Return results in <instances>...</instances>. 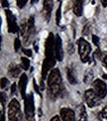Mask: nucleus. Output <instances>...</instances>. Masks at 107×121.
Segmentation results:
<instances>
[{
    "instance_id": "obj_17",
    "label": "nucleus",
    "mask_w": 107,
    "mask_h": 121,
    "mask_svg": "<svg viewBox=\"0 0 107 121\" xmlns=\"http://www.w3.org/2000/svg\"><path fill=\"white\" fill-rule=\"evenodd\" d=\"M95 56L98 58L99 60H101V63L107 69V52H100L99 50H97L95 53Z\"/></svg>"
},
{
    "instance_id": "obj_35",
    "label": "nucleus",
    "mask_w": 107,
    "mask_h": 121,
    "mask_svg": "<svg viewBox=\"0 0 107 121\" xmlns=\"http://www.w3.org/2000/svg\"><path fill=\"white\" fill-rule=\"evenodd\" d=\"M101 3H102V6L103 7H106L107 6V0H100Z\"/></svg>"
},
{
    "instance_id": "obj_11",
    "label": "nucleus",
    "mask_w": 107,
    "mask_h": 121,
    "mask_svg": "<svg viewBox=\"0 0 107 121\" xmlns=\"http://www.w3.org/2000/svg\"><path fill=\"white\" fill-rule=\"evenodd\" d=\"M60 114L63 121H75V113L70 108H62Z\"/></svg>"
},
{
    "instance_id": "obj_6",
    "label": "nucleus",
    "mask_w": 107,
    "mask_h": 121,
    "mask_svg": "<svg viewBox=\"0 0 107 121\" xmlns=\"http://www.w3.org/2000/svg\"><path fill=\"white\" fill-rule=\"evenodd\" d=\"M25 99V116L28 121H35V106L33 94H28Z\"/></svg>"
},
{
    "instance_id": "obj_16",
    "label": "nucleus",
    "mask_w": 107,
    "mask_h": 121,
    "mask_svg": "<svg viewBox=\"0 0 107 121\" xmlns=\"http://www.w3.org/2000/svg\"><path fill=\"white\" fill-rule=\"evenodd\" d=\"M84 0H74L73 4V13L77 17H80L82 15V8H83Z\"/></svg>"
},
{
    "instance_id": "obj_39",
    "label": "nucleus",
    "mask_w": 107,
    "mask_h": 121,
    "mask_svg": "<svg viewBox=\"0 0 107 121\" xmlns=\"http://www.w3.org/2000/svg\"></svg>"
},
{
    "instance_id": "obj_36",
    "label": "nucleus",
    "mask_w": 107,
    "mask_h": 121,
    "mask_svg": "<svg viewBox=\"0 0 107 121\" xmlns=\"http://www.w3.org/2000/svg\"><path fill=\"white\" fill-rule=\"evenodd\" d=\"M34 46H35V51H36V52H38V50H39V49H38V45H36V43H35V44H34Z\"/></svg>"
},
{
    "instance_id": "obj_19",
    "label": "nucleus",
    "mask_w": 107,
    "mask_h": 121,
    "mask_svg": "<svg viewBox=\"0 0 107 121\" xmlns=\"http://www.w3.org/2000/svg\"><path fill=\"white\" fill-rule=\"evenodd\" d=\"M67 77H68V82H69L71 84H75V83H76V78H75L74 73H73V70L71 69L70 68H68V69H67Z\"/></svg>"
},
{
    "instance_id": "obj_32",
    "label": "nucleus",
    "mask_w": 107,
    "mask_h": 121,
    "mask_svg": "<svg viewBox=\"0 0 107 121\" xmlns=\"http://www.w3.org/2000/svg\"><path fill=\"white\" fill-rule=\"evenodd\" d=\"M15 91H16V84L13 83V85L11 86V92H12V94L15 93Z\"/></svg>"
},
{
    "instance_id": "obj_9",
    "label": "nucleus",
    "mask_w": 107,
    "mask_h": 121,
    "mask_svg": "<svg viewBox=\"0 0 107 121\" xmlns=\"http://www.w3.org/2000/svg\"><path fill=\"white\" fill-rule=\"evenodd\" d=\"M5 14L7 17V23H8V32L9 33H16L18 31V26L16 23L13 13L8 9H5Z\"/></svg>"
},
{
    "instance_id": "obj_33",
    "label": "nucleus",
    "mask_w": 107,
    "mask_h": 121,
    "mask_svg": "<svg viewBox=\"0 0 107 121\" xmlns=\"http://www.w3.org/2000/svg\"><path fill=\"white\" fill-rule=\"evenodd\" d=\"M51 121H60V119L59 116H54L52 119H51Z\"/></svg>"
},
{
    "instance_id": "obj_13",
    "label": "nucleus",
    "mask_w": 107,
    "mask_h": 121,
    "mask_svg": "<svg viewBox=\"0 0 107 121\" xmlns=\"http://www.w3.org/2000/svg\"><path fill=\"white\" fill-rule=\"evenodd\" d=\"M76 121H87V113L83 104H79L76 107Z\"/></svg>"
},
{
    "instance_id": "obj_23",
    "label": "nucleus",
    "mask_w": 107,
    "mask_h": 121,
    "mask_svg": "<svg viewBox=\"0 0 107 121\" xmlns=\"http://www.w3.org/2000/svg\"><path fill=\"white\" fill-rule=\"evenodd\" d=\"M14 48H15V51H19V49L21 48V41L19 40V38H16L14 41Z\"/></svg>"
},
{
    "instance_id": "obj_29",
    "label": "nucleus",
    "mask_w": 107,
    "mask_h": 121,
    "mask_svg": "<svg viewBox=\"0 0 107 121\" xmlns=\"http://www.w3.org/2000/svg\"><path fill=\"white\" fill-rule=\"evenodd\" d=\"M23 53L26 55V56H28V57H31V56H32V51H31V50L23 49Z\"/></svg>"
},
{
    "instance_id": "obj_28",
    "label": "nucleus",
    "mask_w": 107,
    "mask_h": 121,
    "mask_svg": "<svg viewBox=\"0 0 107 121\" xmlns=\"http://www.w3.org/2000/svg\"><path fill=\"white\" fill-rule=\"evenodd\" d=\"M68 53H69V54H73V53L74 52V48H73V45L71 44V43L68 44Z\"/></svg>"
},
{
    "instance_id": "obj_5",
    "label": "nucleus",
    "mask_w": 107,
    "mask_h": 121,
    "mask_svg": "<svg viewBox=\"0 0 107 121\" xmlns=\"http://www.w3.org/2000/svg\"><path fill=\"white\" fill-rule=\"evenodd\" d=\"M55 46H56V39L53 33H50L49 36L46 40L45 44V55L46 59L49 60H57L56 58V52H55Z\"/></svg>"
},
{
    "instance_id": "obj_15",
    "label": "nucleus",
    "mask_w": 107,
    "mask_h": 121,
    "mask_svg": "<svg viewBox=\"0 0 107 121\" xmlns=\"http://www.w3.org/2000/svg\"><path fill=\"white\" fill-rule=\"evenodd\" d=\"M8 73L11 78H18L20 73H21V69H20L19 65H17L16 64H11L8 68Z\"/></svg>"
},
{
    "instance_id": "obj_30",
    "label": "nucleus",
    "mask_w": 107,
    "mask_h": 121,
    "mask_svg": "<svg viewBox=\"0 0 107 121\" xmlns=\"http://www.w3.org/2000/svg\"><path fill=\"white\" fill-rule=\"evenodd\" d=\"M5 101H6V94L4 92H1V104H2V106L4 105Z\"/></svg>"
},
{
    "instance_id": "obj_24",
    "label": "nucleus",
    "mask_w": 107,
    "mask_h": 121,
    "mask_svg": "<svg viewBox=\"0 0 107 121\" xmlns=\"http://www.w3.org/2000/svg\"><path fill=\"white\" fill-rule=\"evenodd\" d=\"M8 85H9L8 79H7V78H1V88H2V89L7 88V87H8Z\"/></svg>"
},
{
    "instance_id": "obj_4",
    "label": "nucleus",
    "mask_w": 107,
    "mask_h": 121,
    "mask_svg": "<svg viewBox=\"0 0 107 121\" xmlns=\"http://www.w3.org/2000/svg\"><path fill=\"white\" fill-rule=\"evenodd\" d=\"M77 46H78V53L81 62L87 63L89 60V54L91 52V47L89 43L83 38H80L77 41Z\"/></svg>"
},
{
    "instance_id": "obj_1",
    "label": "nucleus",
    "mask_w": 107,
    "mask_h": 121,
    "mask_svg": "<svg viewBox=\"0 0 107 121\" xmlns=\"http://www.w3.org/2000/svg\"><path fill=\"white\" fill-rule=\"evenodd\" d=\"M64 91L63 85L62 75L60 70L55 69L50 72L48 75V94L52 99H56L62 96Z\"/></svg>"
},
{
    "instance_id": "obj_26",
    "label": "nucleus",
    "mask_w": 107,
    "mask_h": 121,
    "mask_svg": "<svg viewBox=\"0 0 107 121\" xmlns=\"http://www.w3.org/2000/svg\"><path fill=\"white\" fill-rule=\"evenodd\" d=\"M92 42L93 44L95 45L96 47H99V39L97 36H95V35H92Z\"/></svg>"
},
{
    "instance_id": "obj_12",
    "label": "nucleus",
    "mask_w": 107,
    "mask_h": 121,
    "mask_svg": "<svg viewBox=\"0 0 107 121\" xmlns=\"http://www.w3.org/2000/svg\"><path fill=\"white\" fill-rule=\"evenodd\" d=\"M27 82H28L27 75L25 74V73H22L21 77H20V79H19L18 86H19L20 93H21V96L23 98L26 97V86H27Z\"/></svg>"
},
{
    "instance_id": "obj_38",
    "label": "nucleus",
    "mask_w": 107,
    "mask_h": 121,
    "mask_svg": "<svg viewBox=\"0 0 107 121\" xmlns=\"http://www.w3.org/2000/svg\"><path fill=\"white\" fill-rule=\"evenodd\" d=\"M22 121H28L26 118H22Z\"/></svg>"
},
{
    "instance_id": "obj_22",
    "label": "nucleus",
    "mask_w": 107,
    "mask_h": 121,
    "mask_svg": "<svg viewBox=\"0 0 107 121\" xmlns=\"http://www.w3.org/2000/svg\"><path fill=\"white\" fill-rule=\"evenodd\" d=\"M90 32H91V24H90V23H87V24H86L85 26L83 27L82 34L84 35V36H87V35H89Z\"/></svg>"
},
{
    "instance_id": "obj_31",
    "label": "nucleus",
    "mask_w": 107,
    "mask_h": 121,
    "mask_svg": "<svg viewBox=\"0 0 107 121\" xmlns=\"http://www.w3.org/2000/svg\"><path fill=\"white\" fill-rule=\"evenodd\" d=\"M2 6H3V8H5V9L8 8L9 4H8V2H7V0H2Z\"/></svg>"
},
{
    "instance_id": "obj_7",
    "label": "nucleus",
    "mask_w": 107,
    "mask_h": 121,
    "mask_svg": "<svg viewBox=\"0 0 107 121\" xmlns=\"http://www.w3.org/2000/svg\"><path fill=\"white\" fill-rule=\"evenodd\" d=\"M84 100H85L86 104H87V106L90 108L99 105L100 101H101V99L97 96V94L95 93L93 89H88L84 92Z\"/></svg>"
},
{
    "instance_id": "obj_27",
    "label": "nucleus",
    "mask_w": 107,
    "mask_h": 121,
    "mask_svg": "<svg viewBox=\"0 0 107 121\" xmlns=\"http://www.w3.org/2000/svg\"><path fill=\"white\" fill-rule=\"evenodd\" d=\"M101 117L104 118V119H107V104H106V106L102 109V111H101Z\"/></svg>"
},
{
    "instance_id": "obj_25",
    "label": "nucleus",
    "mask_w": 107,
    "mask_h": 121,
    "mask_svg": "<svg viewBox=\"0 0 107 121\" xmlns=\"http://www.w3.org/2000/svg\"><path fill=\"white\" fill-rule=\"evenodd\" d=\"M27 2H28V0H17V6L19 8H23L27 4Z\"/></svg>"
},
{
    "instance_id": "obj_2",
    "label": "nucleus",
    "mask_w": 107,
    "mask_h": 121,
    "mask_svg": "<svg viewBox=\"0 0 107 121\" xmlns=\"http://www.w3.org/2000/svg\"><path fill=\"white\" fill-rule=\"evenodd\" d=\"M20 32L23 38V44L25 46H29L31 40L35 34V19L33 16L30 17L27 21H23L20 27Z\"/></svg>"
},
{
    "instance_id": "obj_21",
    "label": "nucleus",
    "mask_w": 107,
    "mask_h": 121,
    "mask_svg": "<svg viewBox=\"0 0 107 121\" xmlns=\"http://www.w3.org/2000/svg\"><path fill=\"white\" fill-rule=\"evenodd\" d=\"M60 18H62V5H60L58 10H57V14H56V20H57V25L60 26Z\"/></svg>"
},
{
    "instance_id": "obj_10",
    "label": "nucleus",
    "mask_w": 107,
    "mask_h": 121,
    "mask_svg": "<svg viewBox=\"0 0 107 121\" xmlns=\"http://www.w3.org/2000/svg\"><path fill=\"white\" fill-rule=\"evenodd\" d=\"M55 52H56V58L58 60L62 62L64 59V51H63V42L62 38L60 35L56 36V46H55Z\"/></svg>"
},
{
    "instance_id": "obj_18",
    "label": "nucleus",
    "mask_w": 107,
    "mask_h": 121,
    "mask_svg": "<svg viewBox=\"0 0 107 121\" xmlns=\"http://www.w3.org/2000/svg\"><path fill=\"white\" fill-rule=\"evenodd\" d=\"M92 79H93V72L91 69H87L84 73V77H83V82L85 83H90L92 82Z\"/></svg>"
},
{
    "instance_id": "obj_34",
    "label": "nucleus",
    "mask_w": 107,
    "mask_h": 121,
    "mask_svg": "<svg viewBox=\"0 0 107 121\" xmlns=\"http://www.w3.org/2000/svg\"><path fill=\"white\" fill-rule=\"evenodd\" d=\"M1 121H5V115H4V110L2 108V111H1Z\"/></svg>"
},
{
    "instance_id": "obj_14",
    "label": "nucleus",
    "mask_w": 107,
    "mask_h": 121,
    "mask_svg": "<svg viewBox=\"0 0 107 121\" xmlns=\"http://www.w3.org/2000/svg\"><path fill=\"white\" fill-rule=\"evenodd\" d=\"M53 6H54L53 0H44V3H43L44 15H45L46 20H47V21H49V20H50L51 12H52V10H53Z\"/></svg>"
},
{
    "instance_id": "obj_3",
    "label": "nucleus",
    "mask_w": 107,
    "mask_h": 121,
    "mask_svg": "<svg viewBox=\"0 0 107 121\" xmlns=\"http://www.w3.org/2000/svg\"><path fill=\"white\" fill-rule=\"evenodd\" d=\"M22 118L20 103L16 98H13L8 104V121H22Z\"/></svg>"
},
{
    "instance_id": "obj_8",
    "label": "nucleus",
    "mask_w": 107,
    "mask_h": 121,
    "mask_svg": "<svg viewBox=\"0 0 107 121\" xmlns=\"http://www.w3.org/2000/svg\"><path fill=\"white\" fill-rule=\"evenodd\" d=\"M92 89L100 99H103L107 94V86L105 82L101 79H95L92 82Z\"/></svg>"
},
{
    "instance_id": "obj_37",
    "label": "nucleus",
    "mask_w": 107,
    "mask_h": 121,
    "mask_svg": "<svg viewBox=\"0 0 107 121\" xmlns=\"http://www.w3.org/2000/svg\"><path fill=\"white\" fill-rule=\"evenodd\" d=\"M39 0H31V3L32 4H34V3H36V2H38Z\"/></svg>"
},
{
    "instance_id": "obj_20",
    "label": "nucleus",
    "mask_w": 107,
    "mask_h": 121,
    "mask_svg": "<svg viewBox=\"0 0 107 121\" xmlns=\"http://www.w3.org/2000/svg\"><path fill=\"white\" fill-rule=\"evenodd\" d=\"M21 67L25 70L29 69V68H30V60H29V59L25 58V57H22L21 58Z\"/></svg>"
}]
</instances>
